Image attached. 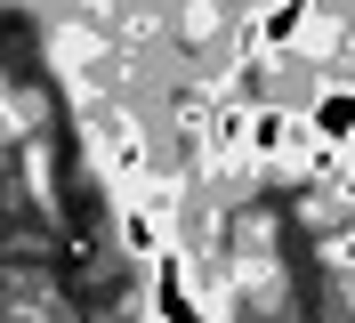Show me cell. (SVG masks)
<instances>
[{
	"instance_id": "1",
	"label": "cell",
	"mask_w": 355,
	"mask_h": 323,
	"mask_svg": "<svg viewBox=\"0 0 355 323\" xmlns=\"http://www.w3.org/2000/svg\"><path fill=\"white\" fill-rule=\"evenodd\" d=\"M81 122H89V162L105 170V186H121V194L154 186V138H146V122L121 97H89Z\"/></svg>"
},
{
	"instance_id": "2",
	"label": "cell",
	"mask_w": 355,
	"mask_h": 323,
	"mask_svg": "<svg viewBox=\"0 0 355 323\" xmlns=\"http://www.w3.org/2000/svg\"><path fill=\"white\" fill-rule=\"evenodd\" d=\"M146 315L154 323H210V299H202V283H194V258L178 251V242L146 267Z\"/></svg>"
}]
</instances>
